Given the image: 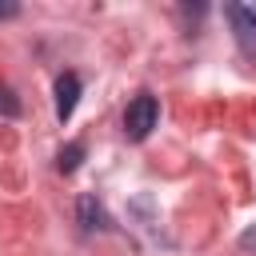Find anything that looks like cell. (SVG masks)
Returning a JSON list of instances; mask_svg holds the SVG:
<instances>
[{"label":"cell","instance_id":"obj_4","mask_svg":"<svg viewBox=\"0 0 256 256\" xmlns=\"http://www.w3.org/2000/svg\"><path fill=\"white\" fill-rule=\"evenodd\" d=\"M76 220H80L84 232H108V228H112V220H108V212H104V204H100L96 196H80Z\"/></svg>","mask_w":256,"mask_h":256},{"label":"cell","instance_id":"obj_5","mask_svg":"<svg viewBox=\"0 0 256 256\" xmlns=\"http://www.w3.org/2000/svg\"><path fill=\"white\" fill-rule=\"evenodd\" d=\"M84 152H88V148H84V140H68V144H64L60 152H56V168H60L64 176H72V172L80 168V160H84Z\"/></svg>","mask_w":256,"mask_h":256},{"label":"cell","instance_id":"obj_7","mask_svg":"<svg viewBox=\"0 0 256 256\" xmlns=\"http://www.w3.org/2000/svg\"><path fill=\"white\" fill-rule=\"evenodd\" d=\"M240 248H244V252H256V224L240 232Z\"/></svg>","mask_w":256,"mask_h":256},{"label":"cell","instance_id":"obj_8","mask_svg":"<svg viewBox=\"0 0 256 256\" xmlns=\"http://www.w3.org/2000/svg\"><path fill=\"white\" fill-rule=\"evenodd\" d=\"M16 16H20V4L16 0H4L0 4V20H16Z\"/></svg>","mask_w":256,"mask_h":256},{"label":"cell","instance_id":"obj_1","mask_svg":"<svg viewBox=\"0 0 256 256\" xmlns=\"http://www.w3.org/2000/svg\"><path fill=\"white\" fill-rule=\"evenodd\" d=\"M160 124V100L152 96V92H140V96H132L128 100V108H124V136L132 140V144H140V140H148L152 136V128Z\"/></svg>","mask_w":256,"mask_h":256},{"label":"cell","instance_id":"obj_3","mask_svg":"<svg viewBox=\"0 0 256 256\" xmlns=\"http://www.w3.org/2000/svg\"><path fill=\"white\" fill-rule=\"evenodd\" d=\"M224 16L232 20L240 48H244V52H256V4H252V8H244V4H228Z\"/></svg>","mask_w":256,"mask_h":256},{"label":"cell","instance_id":"obj_6","mask_svg":"<svg viewBox=\"0 0 256 256\" xmlns=\"http://www.w3.org/2000/svg\"><path fill=\"white\" fill-rule=\"evenodd\" d=\"M0 116H8V120L20 116V96H16L8 84H0Z\"/></svg>","mask_w":256,"mask_h":256},{"label":"cell","instance_id":"obj_2","mask_svg":"<svg viewBox=\"0 0 256 256\" xmlns=\"http://www.w3.org/2000/svg\"><path fill=\"white\" fill-rule=\"evenodd\" d=\"M80 92H84V80L76 72H60V80H56V120L60 124L72 120V112L80 104Z\"/></svg>","mask_w":256,"mask_h":256}]
</instances>
